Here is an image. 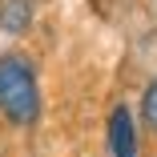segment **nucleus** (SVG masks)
I'll return each instance as SVG.
<instances>
[{"mask_svg": "<svg viewBox=\"0 0 157 157\" xmlns=\"http://www.w3.org/2000/svg\"><path fill=\"white\" fill-rule=\"evenodd\" d=\"M33 12H36L33 0H0V28L4 33H24L33 24Z\"/></svg>", "mask_w": 157, "mask_h": 157, "instance_id": "7ed1b4c3", "label": "nucleus"}, {"mask_svg": "<svg viewBox=\"0 0 157 157\" xmlns=\"http://www.w3.org/2000/svg\"><path fill=\"white\" fill-rule=\"evenodd\" d=\"M109 149L113 157H137V121L129 105H117L109 113Z\"/></svg>", "mask_w": 157, "mask_h": 157, "instance_id": "f03ea898", "label": "nucleus"}, {"mask_svg": "<svg viewBox=\"0 0 157 157\" xmlns=\"http://www.w3.org/2000/svg\"><path fill=\"white\" fill-rule=\"evenodd\" d=\"M0 113L12 125H33L40 117V81L36 65L20 52L0 56Z\"/></svg>", "mask_w": 157, "mask_h": 157, "instance_id": "f257e3e1", "label": "nucleus"}, {"mask_svg": "<svg viewBox=\"0 0 157 157\" xmlns=\"http://www.w3.org/2000/svg\"><path fill=\"white\" fill-rule=\"evenodd\" d=\"M141 117H145V125L157 133V77L145 85V97H141Z\"/></svg>", "mask_w": 157, "mask_h": 157, "instance_id": "20e7f679", "label": "nucleus"}]
</instances>
